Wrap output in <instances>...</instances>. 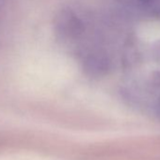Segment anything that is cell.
<instances>
[{
    "instance_id": "1",
    "label": "cell",
    "mask_w": 160,
    "mask_h": 160,
    "mask_svg": "<svg viewBox=\"0 0 160 160\" xmlns=\"http://www.w3.org/2000/svg\"><path fill=\"white\" fill-rule=\"evenodd\" d=\"M84 68L90 75H104L109 69V60L108 56L99 50L91 52L87 55L84 60Z\"/></svg>"
},
{
    "instance_id": "2",
    "label": "cell",
    "mask_w": 160,
    "mask_h": 160,
    "mask_svg": "<svg viewBox=\"0 0 160 160\" xmlns=\"http://www.w3.org/2000/svg\"><path fill=\"white\" fill-rule=\"evenodd\" d=\"M157 111H158V113L160 114V97H159L158 103H157Z\"/></svg>"
}]
</instances>
